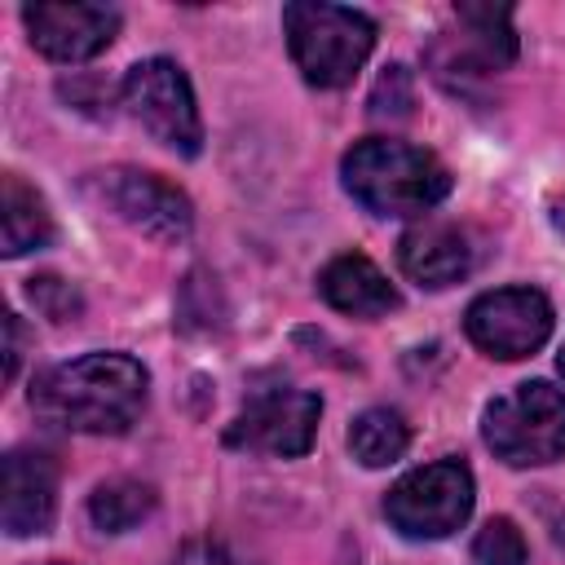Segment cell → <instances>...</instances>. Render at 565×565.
<instances>
[{"instance_id":"cell-1","label":"cell","mask_w":565,"mask_h":565,"mask_svg":"<svg viewBox=\"0 0 565 565\" xmlns=\"http://www.w3.org/2000/svg\"><path fill=\"white\" fill-rule=\"evenodd\" d=\"M150 375L128 353H84L44 371L31 384V406L71 433L88 437H119L146 411Z\"/></svg>"},{"instance_id":"cell-2","label":"cell","mask_w":565,"mask_h":565,"mask_svg":"<svg viewBox=\"0 0 565 565\" xmlns=\"http://www.w3.org/2000/svg\"><path fill=\"white\" fill-rule=\"evenodd\" d=\"M340 181L371 216H424L450 194L446 163L433 150L393 137L353 141L340 159Z\"/></svg>"},{"instance_id":"cell-3","label":"cell","mask_w":565,"mask_h":565,"mask_svg":"<svg viewBox=\"0 0 565 565\" xmlns=\"http://www.w3.org/2000/svg\"><path fill=\"white\" fill-rule=\"evenodd\" d=\"M282 31L296 71L313 88H344L375 49V22L349 4L296 0L282 9Z\"/></svg>"},{"instance_id":"cell-4","label":"cell","mask_w":565,"mask_h":565,"mask_svg":"<svg viewBox=\"0 0 565 565\" xmlns=\"http://www.w3.org/2000/svg\"><path fill=\"white\" fill-rule=\"evenodd\" d=\"M481 437L494 459L512 468H539L565 459V393L547 380L516 384L481 415Z\"/></svg>"},{"instance_id":"cell-5","label":"cell","mask_w":565,"mask_h":565,"mask_svg":"<svg viewBox=\"0 0 565 565\" xmlns=\"http://www.w3.org/2000/svg\"><path fill=\"white\" fill-rule=\"evenodd\" d=\"M119 106L168 150L199 154L203 119L194 106V88L172 57H146V62L128 66V75L119 84Z\"/></svg>"},{"instance_id":"cell-6","label":"cell","mask_w":565,"mask_h":565,"mask_svg":"<svg viewBox=\"0 0 565 565\" xmlns=\"http://www.w3.org/2000/svg\"><path fill=\"white\" fill-rule=\"evenodd\" d=\"M84 190L124 225H132L137 234L154 238V243H185L194 230V207L185 199V190H177L172 181H163L159 172L146 168H102L84 181Z\"/></svg>"},{"instance_id":"cell-7","label":"cell","mask_w":565,"mask_h":565,"mask_svg":"<svg viewBox=\"0 0 565 565\" xmlns=\"http://www.w3.org/2000/svg\"><path fill=\"white\" fill-rule=\"evenodd\" d=\"M472 512V472L459 459H437L406 472L384 494V516L406 539H446Z\"/></svg>"},{"instance_id":"cell-8","label":"cell","mask_w":565,"mask_h":565,"mask_svg":"<svg viewBox=\"0 0 565 565\" xmlns=\"http://www.w3.org/2000/svg\"><path fill=\"white\" fill-rule=\"evenodd\" d=\"M463 331H468V340L481 353H490L499 362L530 358L552 335V300L539 287H499V291H486V296H477L468 305Z\"/></svg>"},{"instance_id":"cell-9","label":"cell","mask_w":565,"mask_h":565,"mask_svg":"<svg viewBox=\"0 0 565 565\" xmlns=\"http://www.w3.org/2000/svg\"><path fill=\"white\" fill-rule=\"evenodd\" d=\"M318 419H322L318 393H305V388H265L225 428V446L252 450V455H274V459H296V455H305L313 446Z\"/></svg>"},{"instance_id":"cell-10","label":"cell","mask_w":565,"mask_h":565,"mask_svg":"<svg viewBox=\"0 0 565 565\" xmlns=\"http://www.w3.org/2000/svg\"><path fill=\"white\" fill-rule=\"evenodd\" d=\"M463 35L455 40H437L428 49V62L437 71V79L455 84V75L477 79L490 71L512 66L516 57V31H512V9L508 4H459L455 9Z\"/></svg>"},{"instance_id":"cell-11","label":"cell","mask_w":565,"mask_h":565,"mask_svg":"<svg viewBox=\"0 0 565 565\" xmlns=\"http://www.w3.org/2000/svg\"><path fill=\"white\" fill-rule=\"evenodd\" d=\"M31 44L53 57V62H88L97 57L115 31H119V9L110 4H26L22 9Z\"/></svg>"},{"instance_id":"cell-12","label":"cell","mask_w":565,"mask_h":565,"mask_svg":"<svg viewBox=\"0 0 565 565\" xmlns=\"http://www.w3.org/2000/svg\"><path fill=\"white\" fill-rule=\"evenodd\" d=\"M397 265L419 287H450L477 269V238L459 221H419L397 243Z\"/></svg>"},{"instance_id":"cell-13","label":"cell","mask_w":565,"mask_h":565,"mask_svg":"<svg viewBox=\"0 0 565 565\" xmlns=\"http://www.w3.org/2000/svg\"><path fill=\"white\" fill-rule=\"evenodd\" d=\"M57 516V463L44 450H9L4 455V503L0 521L9 539L44 534Z\"/></svg>"},{"instance_id":"cell-14","label":"cell","mask_w":565,"mask_h":565,"mask_svg":"<svg viewBox=\"0 0 565 565\" xmlns=\"http://www.w3.org/2000/svg\"><path fill=\"white\" fill-rule=\"evenodd\" d=\"M318 291L331 309H340L349 318H384L397 309V287L362 252H344V256L327 260L318 274Z\"/></svg>"},{"instance_id":"cell-15","label":"cell","mask_w":565,"mask_h":565,"mask_svg":"<svg viewBox=\"0 0 565 565\" xmlns=\"http://www.w3.org/2000/svg\"><path fill=\"white\" fill-rule=\"evenodd\" d=\"M0 221H4V256H22V252H40L53 238V216L44 207V199L18 177L4 172L0 181Z\"/></svg>"},{"instance_id":"cell-16","label":"cell","mask_w":565,"mask_h":565,"mask_svg":"<svg viewBox=\"0 0 565 565\" xmlns=\"http://www.w3.org/2000/svg\"><path fill=\"white\" fill-rule=\"evenodd\" d=\"M406 446H411V428H406V419H402L397 411H388V406L362 411V415L353 419V428H349V450H353V459H358L362 468H388L393 459L406 455Z\"/></svg>"},{"instance_id":"cell-17","label":"cell","mask_w":565,"mask_h":565,"mask_svg":"<svg viewBox=\"0 0 565 565\" xmlns=\"http://www.w3.org/2000/svg\"><path fill=\"white\" fill-rule=\"evenodd\" d=\"M154 486L146 481H132V477H115V481H102L93 494H88V516L102 534H124L132 525H141L150 512H154Z\"/></svg>"},{"instance_id":"cell-18","label":"cell","mask_w":565,"mask_h":565,"mask_svg":"<svg viewBox=\"0 0 565 565\" xmlns=\"http://www.w3.org/2000/svg\"><path fill=\"white\" fill-rule=\"evenodd\" d=\"M472 565H525V534L508 516L486 521L472 539Z\"/></svg>"},{"instance_id":"cell-19","label":"cell","mask_w":565,"mask_h":565,"mask_svg":"<svg viewBox=\"0 0 565 565\" xmlns=\"http://www.w3.org/2000/svg\"><path fill=\"white\" fill-rule=\"evenodd\" d=\"M371 119H388V124H402L411 119V106H415V84H411V71L402 62L384 66V75L375 79L371 88Z\"/></svg>"},{"instance_id":"cell-20","label":"cell","mask_w":565,"mask_h":565,"mask_svg":"<svg viewBox=\"0 0 565 565\" xmlns=\"http://www.w3.org/2000/svg\"><path fill=\"white\" fill-rule=\"evenodd\" d=\"M26 296H31V305H35L49 322H75L79 309H84L79 291H75L66 278H57V274H40V278H31V282H26Z\"/></svg>"},{"instance_id":"cell-21","label":"cell","mask_w":565,"mask_h":565,"mask_svg":"<svg viewBox=\"0 0 565 565\" xmlns=\"http://www.w3.org/2000/svg\"><path fill=\"white\" fill-rule=\"evenodd\" d=\"M168 565H247L243 556H234L225 543H212V539H194L185 543Z\"/></svg>"},{"instance_id":"cell-22","label":"cell","mask_w":565,"mask_h":565,"mask_svg":"<svg viewBox=\"0 0 565 565\" xmlns=\"http://www.w3.org/2000/svg\"><path fill=\"white\" fill-rule=\"evenodd\" d=\"M9 353H4V380H13L18 375V358H22V318L18 313H9Z\"/></svg>"},{"instance_id":"cell-23","label":"cell","mask_w":565,"mask_h":565,"mask_svg":"<svg viewBox=\"0 0 565 565\" xmlns=\"http://www.w3.org/2000/svg\"><path fill=\"white\" fill-rule=\"evenodd\" d=\"M552 225H556V230H565V199H561V203H552Z\"/></svg>"},{"instance_id":"cell-24","label":"cell","mask_w":565,"mask_h":565,"mask_svg":"<svg viewBox=\"0 0 565 565\" xmlns=\"http://www.w3.org/2000/svg\"><path fill=\"white\" fill-rule=\"evenodd\" d=\"M556 371L565 375V344H561V353H556Z\"/></svg>"}]
</instances>
